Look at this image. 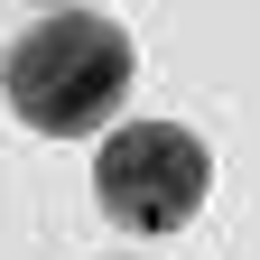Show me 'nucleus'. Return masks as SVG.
I'll return each mask as SVG.
<instances>
[{"label":"nucleus","mask_w":260,"mask_h":260,"mask_svg":"<svg viewBox=\"0 0 260 260\" xmlns=\"http://www.w3.org/2000/svg\"><path fill=\"white\" fill-rule=\"evenodd\" d=\"M121 93H130V38L121 19H93V10L38 19L0 56V103L47 140H93L121 112Z\"/></svg>","instance_id":"1"},{"label":"nucleus","mask_w":260,"mask_h":260,"mask_svg":"<svg viewBox=\"0 0 260 260\" xmlns=\"http://www.w3.org/2000/svg\"><path fill=\"white\" fill-rule=\"evenodd\" d=\"M205 186H214V158L195 130L177 121H121L103 158H93V195H103V214L121 223V233H186L195 205H205Z\"/></svg>","instance_id":"2"},{"label":"nucleus","mask_w":260,"mask_h":260,"mask_svg":"<svg viewBox=\"0 0 260 260\" xmlns=\"http://www.w3.org/2000/svg\"><path fill=\"white\" fill-rule=\"evenodd\" d=\"M38 10H93V0H38Z\"/></svg>","instance_id":"3"}]
</instances>
